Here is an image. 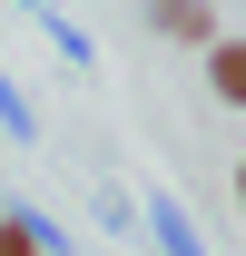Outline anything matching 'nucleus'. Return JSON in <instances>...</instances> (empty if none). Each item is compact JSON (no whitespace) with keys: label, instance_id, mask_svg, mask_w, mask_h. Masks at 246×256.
I'll use <instances>...</instances> for the list:
<instances>
[{"label":"nucleus","instance_id":"1","mask_svg":"<svg viewBox=\"0 0 246 256\" xmlns=\"http://www.w3.org/2000/svg\"><path fill=\"white\" fill-rule=\"evenodd\" d=\"M148 30L187 40V50H207V40H226V30H216V10H207V0H148Z\"/></svg>","mask_w":246,"mask_h":256},{"label":"nucleus","instance_id":"3","mask_svg":"<svg viewBox=\"0 0 246 256\" xmlns=\"http://www.w3.org/2000/svg\"><path fill=\"white\" fill-rule=\"evenodd\" d=\"M158 236H168V256H197V236H187V217L168 207V197H158Z\"/></svg>","mask_w":246,"mask_h":256},{"label":"nucleus","instance_id":"4","mask_svg":"<svg viewBox=\"0 0 246 256\" xmlns=\"http://www.w3.org/2000/svg\"><path fill=\"white\" fill-rule=\"evenodd\" d=\"M0 256H40V236H30L20 217H0Z\"/></svg>","mask_w":246,"mask_h":256},{"label":"nucleus","instance_id":"5","mask_svg":"<svg viewBox=\"0 0 246 256\" xmlns=\"http://www.w3.org/2000/svg\"><path fill=\"white\" fill-rule=\"evenodd\" d=\"M236 207H246V158H236Z\"/></svg>","mask_w":246,"mask_h":256},{"label":"nucleus","instance_id":"2","mask_svg":"<svg viewBox=\"0 0 246 256\" xmlns=\"http://www.w3.org/2000/svg\"><path fill=\"white\" fill-rule=\"evenodd\" d=\"M207 89L226 108H246V40H207Z\"/></svg>","mask_w":246,"mask_h":256}]
</instances>
